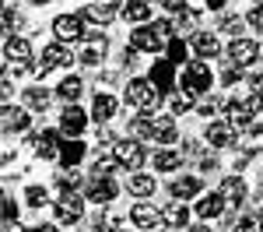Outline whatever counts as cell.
I'll list each match as a JSON object with an SVG mask.
<instances>
[{
    "instance_id": "36",
    "label": "cell",
    "mask_w": 263,
    "mask_h": 232,
    "mask_svg": "<svg viewBox=\"0 0 263 232\" xmlns=\"http://www.w3.org/2000/svg\"><path fill=\"white\" fill-rule=\"evenodd\" d=\"M186 53H190V49H186V42H182V39H168V60H172V63H182V60H186Z\"/></svg>"
},
{
    "instance_id": "9",
    "label": "cell",
    "mask_w": 263,
    "mask_h": 232,
    "mask_svg": "<svg viewBox=\"0 0 263 232\" xmlns=\"http://www.w3.org/2000/svg\"><path fill=\"white\" fill-rule=\"evenodd\" d=\"M57 218H60L63 225L81 222V218H84V201L78 197V193H63L60 201H57Z\"/></svg>"
},
{
    "instance_id": "50",
    "label": "cell",
    "mask_w": 263,
    "mask_h": 232,
    "mask_svg": "<svg viewBox=\"0 0 263 232\" xmlns=\"http://www.w3.org/2000/svg\"><path fill=\"white\" fill-rule=\"evenodd\" d=\"M193 232H211V225H197V229H193Z\"/></svg>"
},
{
    "instance_id": "34",
    "label": "cell",
    "mask_w": 263,
    "mask_h": 232,
    "mask_svg": "<svg viewBox=\"0 0 263 232\" xmlns=\"http://www.w3.org/2000/svg\"><path fill=\"white\" fill-rule=\"evenodd\" d=\"M46 201H49V190L46 187H28L25 190V204H28V208H42Z\"/></svg>"
},
{
    "instance_id": "24",
    "label": "cell",
    "mask_w": 263,
    "mask_h": 232,
    "mask_svg": "<svg viewBox=\"0 0 263 232\" xmlns=\"http://www.w3.org/2000/svg\"><path fill=\"white\" fill-rule=\"evenodd\" d=\"M179 166H182V151H176V148H162L155 155V169L158 172H176Z\"/></svg>"
},
{
    "instance_id": "40",
    "label": "cell",
    "mask_w": 263,
    "mask_h": 232,
    "mask_svg": "<svg viewBox=\"0 0 263 232\" xmlns=\"http://www.w3.org/2000/svg\"><path fill=\"white\" fill-rule=\"evenodd\" d=\"M18 25H21V14H18V11H11V7H4V28L14 32Z\"/></svg>"
},
{
    "instance_id": "1",
    "label": "cell",
    "mask_w": 263,
    "mask_h": 232,
    "mask_svg": "<svg viewBox=\"0 0 263 232\" xmlns=\"http://www.w3.org/2000/svg\"><path fill=\"white\" fill-rule=\"evenodd\" d=\"M126 102L137 105V109H158L162 95H158V88H155L151 81L134 78V81H126Z\"/></svg>"
},
{
    "instance_id": "27",
    "label": "cell",
    "mask_w": 263,
    "mask_h": 232,
    "mask_svg": "<svg viewBox=\"0 0 263 232\" xmlns=\"http://www.w3.org/2000/svg\"><path fill=\"white\" fill-rule=\"evenodd\" d=\"M4 130H28V109L4 105Z\"/></svg>"
},
{
    "instance_id": "37",
    "label": "cell",
    "mask_w": 263,
    "mask_h": 232,
    "mask_svg": "<svg viewBox=\"0 0 263 232\" xmlns=\"http://www.w3.org/2000/svg\"><path fill=\"white\" fill-rule=\"evenodd\" d=\"M235 232H263V222H260V218H253V215H246V218H239Z\"/></svg>"
},
{
    "instance_id": "28",
    "label": "cell",
    "mask_w": 263,
    "mask_h": 232,
    "mask_svg": "<svg viewBox=\"0 0 263 232\" xmlns=\"http://www.w3.org/2000/svg\"><path fill=\"white\" fill-rule=\"evenodd\" d=\"M84 158V145L81 141H67V145L60 148V162H63V169H74L78 162Z\"/></svg>"
},
{
    "instance_id": "3",
    "label": "cell",
    "mask_w": 263,
    "mask_h": 232,
    "mask_svg": "<svg viewBox=\"0 0 263 232\" xmlns=\"http://www.w3.org/2000/svg\"><path fill=\"white\" fill-rule=\"evenodd\" d=\"M112 158H116L120 166L134 169V172H141L144 158H147V151H144V148H141V141L134 137V141H116V145H112Z\"/></svg>"
},
{
    "instance_id": "11",
    "label": "cell",
    "mask_w": 263,
    "mask_h": 232,
    "mask_svg": "<svg viewBox=\"0 0 263 232\" xmlns=\"http://www.w3.org/2000/svg\"><path fill=\"white\" fill-rule=\"evenodd\" d=\"M207 145L211 148H232L235 145V127L228 123V120H214V123L207 127Z\"/></svg>"
},
{
    "instance_id": "35",
    "label": "cell",
    "mask_w": 263,
    "mask_h": 232,
    "mask_svg": "<svg viewBox=\"0 0 263 232\" xmlns=\"http://www.w3.org/2000/svg\"><path fill=\"white\" fill-rule=\"evenodd\" d=\"M221 109H228V105H224L221 99H203V102L197 105V113H200L203 120H214V116H218V113H221Z\"/></svg>"
},
{
    "instance_id": "12",
    "label": "cell",
    "mask_w": 263,
    "mask_h": 232,
    "mask_svg": "<svg viewBox=\"0 0 263 232\" xmlns=\"http://www.w3.org/2000/svg\"><path fill=\"white\" fill-rule=\"evenodd\" d=\"M147 81L155 84V88H162V92H172V84H176V63L172 60H155Z\"/></svg>"
},
{
    "instance_id": "6",
    "label": "cell",
    "mask_w": 263,
    "mask_h": 232,
    "mask_svg": "<svg viewBox=\"0 0 263 232\" xmlns=\"http://www.w3.org/2000/svg\"><path fill=\"white\" fill-rule=\"evenodd\" d=\"M53 35H57V42H78V39H88V28H84L81 18L60 14V18H53Z\"/></svg>"
},
{
    "instance_id": "42",
    "label": "cell",
    "mask_w": 263,
    "mask_h": 232,
    "mask_svg": "<svg viewBox=\"0 0 263 232\" xmlns=\"http://www.w3.org/2000/svg\"><path fill=\"white\" fill-rule=\"evenodd\" d=\"M246 21H249L253 28H263V7H253V11L246 14Z\"/></svg>"
},
{
    "instance_id": "19",
    "label": "cell",
    "mask_w": 263,
    "mask_h": 232,
    "mask_svg": "<svg viewBox=\"0 0 263 232\" xmlns=\"http://www.w3.org/2000/svg\"><path fill=\"white\" fill-rule=\"evenodd\" d=\"M176 134H179L176 116H155V137H151V141H158V145H172Z\"/></svg>"
},
{
    "instance_id": "20",
    "label": "cell",
    "mask_w": 263,
    "mask_h": 232,
    "mask_svg": "<svg viewBox=\"0 0 263 232\" xmlns=\"http://www.w3.org/2000/svg\"><path fill=\"white\" fill-rule=\"evenodd\" d=\"M203 190L200 176H179L176 183H172V197H179V201H190V197H197Z\"/></svg>"
},
{
    "instance_id": "26",
    "label": "cell",
    "mask_w": 263,
    "mask_h": 232,
    "mask_svg": "<svg viewBox=\"0 0 263 232\" xmlns=\"http://www.w3.org/2000/svg\"><path fill=\"white\" fill-rule=\"evenodd\" d=\"M120 4H91L88 11H84V18H91V21H99V25H109V21L116 18L120 11H116Z\"/></svg>"
},
{
    "instance_id": "7",
    "label": "cell",
    "mask_w": 263,
    "mask_h": 232,
    "mask_svg": "<svg viewBox=\"0 0 263 232\" xmlns=\"http://www.w3.org/2000/svg\"><path fill=\"white\" fill-rule=\"evenodd\" d=\"M256 57H260V46L253 39H246V35H235V39L228 42V60L239 63V67H246V63H256Z\"/></svg>"
},
{
    "instance_id": "32",
    "label": "cell",
    "mask_w": 263,
    "mask_h": 232,
    "mask_svg": "<svg viewBox=\"0 0 263 232\" xmlns=\"http://www.w3.org/2000/svg\"><path fill=\"white\" fill-rule=\"evenodd\" d=\"M130 130H134V137H137V141L155 137V120H151V116H137V120L130 123Z\"/></svg>"
},
{
    "instance_id": "41",
    "label": "cell",
    "mask_w": 263,
    "mask_h": 232,
    "mask_svg": "<svg viewBox=\"0 0 263 232\" xmlns=\"http://www.w3.org/2000/svg\"><path fill=\"white\" fill-rule=\"evenodd\" d=\"M239 78H242V70H239V67H224V70H221V84H235Z\"/></svg>"
},
{
    "instance_id": "47",
    "label": "cell",
    "mask_w": 263,
    "mask_h": 232,
    "mask_svg": "<svg viewBox=\"0 0 263 232\" xmlns=\"http://www.w3.org/2000/svg\"><path fill=\"white\" fill-rule=\"evenodd\" d=\"M32 232H60V229H57V225H46V222H42V225H35Z\"/></svg>"
},
{
    "instance_id": "25",
    "label": "cell",
    "mask_w": 263,
    "mask_h": 232,
    "mask_svg": "<svg viewBox=\"0 0 263 232\" xmlns=\"http://www.w3.org/2000/svg\"><path fill=\"white\" fill-rule=\"evenodd\" d=\"M193 49L200 53L203 60H211L221 46H218V35H211V32H197V35H193Z\"/></svg>"
},
{
    "instance_id": "45",
    "label": "cell",
    "mask_w": 263,
    "mask_h": 232,
    "mask_svg": "<svg viewBox=\"0 0 263 232\" xmlns=\"http://www.w3.org/2000/svg\"><path fill=\"white\" fill-rule=\"evenodd\" d=\"M162 7H165V11H176V14H179L182 7H186V0H162Z\"/></svg>"
},
{
    "instance_id": "4",
    "label": "cell",
    "mask_w": 263,
    "mask_h": 232,
    "mask_svg": "<svg viewBox=\"0 0 263 232\" xmlns=\"http://www.w3.org/2000/svg\"><path fill=\"white\" fill-rule=\"evenodd\" d=\"M162 42L165 35L158 32V25H141V28L130 32V49H137V53H158Z\"/></svg>"
},
{
    "instance_id": "23",
    "label": "cell",
    "mask_w": 263,
    "mask_h": 232,
    "mask_svg": "<svg viewBox=\"0 0 263 232\" xmlns=\"http://www.w3.org/2000/svg\"><path fill=\"white\" fill-rule=\"evenodd\" d=\"M120 14L126 21H134V25H144V21L151 18V7H147V0H126Z\"/></svg>"
},
{
    "instance_id": "44",
    "label": "cell",
    "mask_w": 263,
    "mask_h": 232,
    "mask_svg": "<svg viewBox=\"0 0 263 232\" xmlns=\"http://www.w3.org/2000/svg\"><path fill=\"white\" fill-rule=\"evenodd\" d=\"M221 32H242V18H224Z\"/></svg>"
},
{
    "instance_id": "39",
    "label": "cell",
    "mask_w": 263,
    "mask_h": 232,
    "mask_svg": "<svg viewBox=\"0 0 263 232\" xmlns=\"http://www.w3.org/2000/svg\"><path fill=\"white\" fill-rule=\"evenodd\" d=\"M78 180H81V176H78L74 169H70V172H60V176H57V183H60V190H63V193H67V190H74V187H78Z\"/></svg>"
},
{
    "instance_id": "51",
    "label": "cell",
    "mask_w": 263,
    "mask_h": 232,
    "mask_svg": "<svg viewBox=\"0 0 263 232\" xmlns=\"http://www.w3.org/2000/svg\"><path fill=\"white\" fill-rule=\"evenodd\" d=\"M28 4H35V7H42V4H49V0H28Z\"/></svg>"
},
{
    "instance_id": "31",
    "label": "cell",
    "mask_w": 263,
    "mask_h": 232,
    "mask_svg": "<svg viewBox=\"0 0 263 232\" xmlns=\"http://www.w3.org/2000/svg\"><path fill=\"white\" fill-rule=\"evenodd\" d=\"M25 105L35 109V113H42V109L49 105V92H46V88H28V92H25Z\"/></svg>"
},
{
    "instance_id": "29",
    "label": "cell",
    "mask_w": 263,
    "mask_h": 232,
    "mask_svg": "<svg viewBox=\"0 0 263 232\" xmlns=\"http://www.w3.org/2000/svg\"><path fill=\"white\" fill-rule=\"evenodd\" d=\"M81 88H84V84H81V78H63V81H60V88H57V95H60L63 102H70V105H74L78 99H81Z\"/></svg>"
},
{
    "instance_id": "49",
    "label": "cell",
    "mask_w": 263,
    "mask_h": 232,
    "mask_svg": "<svg viewBox=\"0 0 263 232\" xmlns=\"http://www.w3.org/2000/svg\"><path fill=\"white\" fill-rule=\"evenodd\" d=\"M253 88H256V92L263 95V74H256V81H253Z\"/></svg>"
},
{
    "instance_id": "46",
    "label": "cell",
    "mask_w": 263,
    "mask_h": 232,
    "mask_svg": "<svg viewBox=\"0 0 263 232\" xmlns=\"http://www.w3.org/2000/svg\"><path fill=\"white\" fill-rule=\"evenodd\" d=\"M203 4H207L211 11H221V7H224V0H203Z\"/></svg>"
},
{
    "instance_id": "8",
    "label": "cell",
    "mask_w": 263,
    "mask_h": 232,
    "mask_svg": "<svg viewBox=\"0 0 263 232\" xmlns=\"http://www.w3.org/2000/svg\"><path fill=\"white\" fill-rule=\"evenodd\" d=\"M28 145H32V151L39 155V158H60V134L57 130H42V134H32L28 137Z\"/></svg>"
},
{
    "instance_id": "43",
    "label": "cell",
    "mask_w": 263,
    "mask_h": 232,
    "mask_svg": "<svg viewBox=\"0 0 263 232\" xmlns=\"http://www.w3.org/2000/svg\"><path fill=\"white\" fill-rule=\"evenodd\" d=\"M11 218H18V204L11 197H4V222H11Z\"/></svg>"
},
{
    "instance_id": "2",
    "label": "cell",
    "mask_w": 263,
    "mask_h": 232,
    "mask_svg": "<svg viewBox=\"0 0 263 232\" xmlns=\"http://www.w3.org/2000/svg\"><path fill=\"white\" fill-rule=\"evenodd\" d=\"M211 81H214V74H211V63H190V67L182 70V88H186V95L211 92Z\"/></svg>"
},
{
    "instance_id": "16",
    "label": "cell",
    "mask_w": 263,
    "mask_h": 232,
    "mask_svg": "<svg viewBox=\"0 0 263 232\" xmlns=\"http://www.w3.org/2000/svg\"><path fill=\"white\" fill-rule=\"evenodd\" d=\"M42 63H46V67H67V63H70V46H67V42H49V46L42 49Z\"/></svg>"
},
{
    "instance_id": "22",
    "label": "cell",
    "mask_w": 263,
    "mask_h": 232,
    "mask_svg": "<svg viewBox=\"0 0 263 232\" xmlns=\"http://www.w3.org/2000/svg\"><path fill=\"white\" fill-rule=\"evenodd\" d=\"M112 113H116V99H112L109 92H99L95 102H91V116H95L99 123H105V120H112Z\"/></svg>"
},
{
    "instance_id": "17",
    "label": "cell",
    "mask_w": 263,
    "mask_h": 232,
    "mask_svg": "<svg viewBox=\"0 0 263 232\" xmlns=\"http://www.w3.org/2000/svg\"><path fill=\"white\" fill-rule=\"evenodd\" d=\"M155 187H158V180L147 176V172H134V176H126V190H130L134 197H151Z\"/></svg>"
},
{
    "instance_id": "48",
    "label": "cell",
    "mask_w": 263,
    "mask_h": 232,
    "mask_svg": "<svg viewBox=\"0 0 263 232\" xmlns=\"http://www.w3.org/2000/svg\"><path fill=\"white\" fill-rule=\"evenodd\" d=\"M4 232H25V229H21L18 222H14V225H11V222H7V225H4Z\"/></svg>"
},
{
    "instance_id": "13",
    "label": "cell",
    "mask_w": 263,
    "mask_h": 232,
    "mask_svg": "<svg viewBox=\"0 0 263 232\" xmlns=\"http://www.w3.org/2000/svg\"><path fill=\"white\" fill-rule=\"evenodd\" d=\"M116 193H120V187H116L112 180H91V187H88V201L105 208V204L116 201Z\"/></svg>"
},
{
    "instance_id": "33",
    "label": "cell",
    "mask_w": 263,
    "mask_h": 232,
    "mask_svg": "<svg viewBox=\"0 0 263 232\" xmlns=\"http://www.w3.org/2000/svg\"><path fill=\"white\" fill-rule=\"evenodd\" d=\"M116 169H120V162H116V158H99V162L91 166V176H95V180H109Z\"/></svg>"
},
{
    "instance_id": "14",
    "label": "cell",
    "mask_w": 263,
    "mask_h": 232,
    "mask_svg": "<svg viewBox=\"0 0 263 232\" xmlns=\"http://www.w3.org/2000/svg\"><path fill=\"white\" fill-rule=\"evenodd\" d=\"M84 123H88V116H84L78 105H67V109H63V116H60V130H63V134L78 137V134L84 130Z\"/></svg>"
},
{
    "instance_id": "38",
    "label": "cell",
    "mask_w": 263,
    "mask_h": 232,
    "mask_svg": "<svg viewBox=\"0 0 263 232\" xmlns=\"http://www.w3.org/2000/svg\"><path fill=\"white\" fill-rule=\"evenodd\" d=\"M186 109H193V95H172V116H179Z\"/></svg>"
},
{
    "instance_id": "21",
    "label": "cell",
    "mask_w": 263,
    "mask_h": 232,
    "mask_svg": "<svg viewBox=\"0 0 263 232\" xmlns=\"http://www.w3.org/2000/svg\"><path fill=\"white\" fill-rule=\"evenodd\" d=\"M186 222H190L186 204H165L162 208V225H168V229H186Z\"/></svg>"
},
{
    "instance_id": "15",
    "label": "cell",
    "mask_w": 263,
    "mask_h": 232,
    "mask_svg": "<svg viewBox=\"0 0 263 232\" xmlns=\"http://www.w3.org/2000/svg\"><path fill=\"white\" fill-rule=\"evenodd\" d=\"M224 204H228V201H224L221 190H214V193H203L200 204H197V215H200V218H218V215L224 211Z\"/></svg>"
},
{
    "instance_id": "5",
    "label": "cell",
    "mask_w": 263,
    "mask_h": 232,
    "mask_svg": "<svg viewBox=\"0 0 263 232\" xmlns=\"http://www.w3.org/2000/svg\"><path fill=\"white\" fill-rule=\"evenodd\" d=\"M4 60L11 63L14 70H25L32 63V42L25 39V35H11V39L4 42Z\"/></svg>"
},
{
    "instance_id": "30",
    "label": "cell",
    "mask_w": 263,
    "mask_h": 232,
    "mask_svg": "<svg viewBox=\"0 0 263 232\" xmlns=\"http://www.w3.org/2000/svg\"><path fill=\"white\" fill-rule=\"evenodd\" d=\"M221 193H224V201H242V197H246V183H242V176H224Z\"/></svg>"
},
{
    "instance_id": "10",
    "label": "cell",
    "mask_w": 263,
    "mask_h": 232,
    "mask_svg": "<svg viewBox=\"0 0 263 232\" xmlns=\"http://www.w3.org/2000/svg\"><path fill=\"white\" fill-rule=\"evenodd\" d=\"M105 49H109L105 35H99V32H88V46L81 49V57H78V60H81L84 67H99L102 57H105Z\"/></svg>"
},
{
    "instance_id": "18",
    "label": "cell",
    "mask_w": 263,
    "mask_h": 232,
    "mask_svg": "<svg viewBox=\"0 0 263 232\" xmlns=\"http://www.w3.org/2000/svg\"><path fill=\"white\" fill-rule=\"evenodd\" d=\"M130 222L141 225V229H155V225H162V211H155L151 204H137L130 211Z\"/></svg>"
}]
</instances>
